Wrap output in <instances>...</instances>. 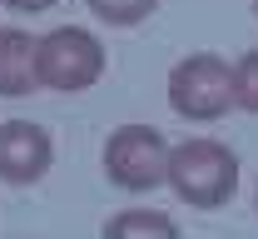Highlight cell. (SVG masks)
I'll return each mask as SVG.
<instances>
[{"mask_svg":"<svg viewBox=\"0 0 258 239\" xmlns=\"http://www.w3.org/2000/svg\"><path fill=\"white\" fill-rule=\"evenodd\" d=\"M233 105L258 115V50H243L233 60Z\"/></svg>","mask_w":258,"mask_h":239,"instance_id":"obj_9","label":"cell"},{"mask_svg":"<svg viewBox=\"0 0 258 239\" xmlns=\"http://www.w3.org/2000/svg\"><path fill=\"white\" fill-rule=\"evenodd\" d=\"M55 160V145L45 135V125H30V120H0V179L5 184H35L45 179Z\"/></svg>","mask_w":258,"mask_h":239,"instance_id":"obj_5","label":"cell"},{"mask_svg":"<svg viewBox=\"0 0 258 239\" xmlns=\"http://www.w3.org/2000/svg\"><path fill=\"white\" fill-rule=\"evenodd\" d=\"M169 110L189 125H214L233 110V65L199 50L169 70Z\"/></svg>","mask_w":258,"mask_h":239,"instance_id":"obj_2","label":"cell"},{"mask_svg":"<svg viewBox=\"0 0 258 239\" xmlns=\"http://www.w3.org/2000/svg\"><path fill=\"white\" fill-rule=\"evenodd\" d=\"M35 40L20 25H0V95L5 100H25L40 90V60H35Z\"/></svg>","mask_w":258,"mask_h":239,"instance_id":"obj_6","label":"cell"},{"mask_svg":"<svg viewBox=\"0 0 258 239\" xmlns=\"http://www.w3.org/2000/svg\"><path fill=\"white\" fill-rule=\"evenodd\" d=\"M169 139L154 125H119L104 139V179L124 195H149L164 184Z\"/></svg>","mask_w":258,"mask_h":239,"instance_id":"obj_4","label":"cell"},{"mask_svg":"<svg viewBox=\"0 0 258 239\" xmlns=\"http://www.w3.org/2000/svg\"><path fill=\"white\" fill-rule=\"evenodd\" d=\"M35 60H40V90L80 95V90L99 85V75H104V45L85 25H55L50 35H40Z\"/></svg>","mask_w":258,"mask_h":239,"instance_id":"obj_3","label":"cell"},{"mask_svg":"<svg viewBox=\"0 0 258 239\" xmlns=\"http://www.w3.org/2000/svg\"><path fill=\"white\" fill-rule=\"evenodd\" d=\"M164 184L194 209H219L233 200L238 189V155L224 139L194 135L184 145H169V165H164Z\"/></svg>","mask_w":258,"mask_h":239,"instance_id":"obj_1","label":"cell"},{"mask_svg":"<svg viewBox=\"0 0 258 239\" xmlns=\"http://www.w3.org/2000/svg\"><path fill=\"white\" fill-rule=\"evenodd\" d=\"M85 5H90L95 20L114 25V30H129V25H139L159 10V0H85Z\"/></svg>","mask_w":258,"mask_h":239,"instance_id":"obj_8","label":"cell"},{"mask_svg":"<svg viewBox=\"0 0 258 239\" xmlns=\"http://www.w3.org/2000/svg\"><path fill=\"white\" fill-rule=\"evenodd\" d=\"M5 10H15V15H45L50 5H60V0H0Z\"/></svg>","mask_w":258,"mask_h":239,"instance_id":"obj_10","label":"cell"},{"mask_svg":"<svg viewBox=\"0 0 258 239\" xmlns=\"http://www.w3.org/2000/svg\"><path fill=\"white\" fill-rule=\"evenodd\" d=\"M253 15H258V0H253Z\"/></svg>","mask_w":258,"mask_h":239,"instance_id":"obj_11","label":"cell"},{"mask_svg":"<svg viewBox=\"0 0 258 239\" xmlns=\"http://www.w3.org/2000/svg\"><path fill=\"white\" fill-rule=\"evenodd\" d=\"M104 234H109V239H129V234L174 239V234H179V224H174V214H159V209H119L114 219H104Z\"/></svg>","mask_w":258,"mask_h":239,"instance_id":"obj_7","label":"cell"}]
</instances>
